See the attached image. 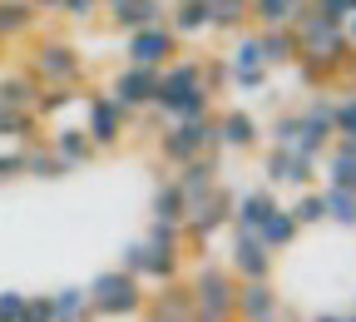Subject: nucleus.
Returning a JSON list of instances; mask_svg holds the SVG:
<instances>
[{
    "instance_id": "a878e982",
    "label": "nucleus",
    "mask_w": 356,
    "mask_h": 322,
    "mask_svg": "<svg viewBox=\"0 0 356 322\" xmlns=\"http://www.w3.org/2000/svg\"><path fill=\"white\" fill-rule=\"evenodd\" d=\"M297 10H302V0H248V20H257V30H282V25H292Z\"/></svg>"
},
{
    "instance_id": "bb28decb",
    "label": "nucleus",
    "mask_w": 356,
    "mask_h": 322,
    "mask_svg": "<svg viewBox=\"0 0 356 322\" xmlns=\"http://www.w3.org/2000/svg\"><path fill=\"white\" fill-rule=\"evenodd\" d=\"M35 95H40V84H35L25 70L0 79V109H25V114H35Z\"/></svg>"
},
{
    "instance_id": "e433bc0d",
    "label": "nucleus",
    "mask_w": 356,
    "mask_h": 322,
    "mask_svg": "<svg viewBox=\"0 0 356 322\" xmlns=\"http://www.w3.org/2000/svg\"><path fill=\"white\" fill-rule=\"evenodd\" d=\"M144 243H154V248H173V253H184V228H173V223H154L149 218V233H144Z\"/></svg>"
},
{
    "instance_id": "a19ab883",
    "label": "nucleus",
    "mask_w": 356,
    "mask_h": 322,
    "mask_svg": "<svg viewBox=\"0 0 356 322\" xmlns=\"http://www.w3.org/2000/svg\"><path fill=\"white\" fill-rule=\"evenodd\" d=\"M60 10H65L70 20H95V10H99V0H60Z\"/></svg>"
},
{
    "instance_id": "a18cd8bd",
    "label": "nucleus",
    "mask_w": 356,
    "mask_h": 322,
    "mask_svg": "<svg viewBox=\"0 0 356 322\" xmlns=\"http://www.w3.org/2000/svg\"><path fill=\"white\" fill-rule=\"evenodd\" d=\"M312 322H346V317H341V312H317Z\"/></svg>"
},
{
    "instance_id": "2f4dec72",
    "label": "nucleus",
    "mask_w": 356,
    "mask_h": 322,
    "mask_svg": "<svg viewBox=\"0 0 356 322\" xmlns=\"http://www.w3.org/2000/svg\"><path fill=\"white\" fill-rule=\"evenodd\" d=\"M287 213H292V223H297V228L322 223V218H327V208H322V189H302V194L292 199V208H287Z\"/></svg>"
},
{
    "instance_id": "4be33fe9",
    "label": "nucleus",
    "mask_w": 356,
    "mask_h": 322,
    "mask_svg": "<svg viewBox=\"0 0 356 322\" xmlns=\"http://www.w3.org/2000/svg\"><path fill=\"white\" fill-rule=\"evenodd\" d=\"M327 189L356 194V144L332 139V149H327Z\"/></svg>"
},
{
    "instance_id": "0eeeda50",
    "label": "nucleus",
    "mask_w": 356,
    "mask_h": 322,
    "mask_svg": "<svg viewBox=\"0 0 356 322\" xmlns=\"http://www.w3.org/2000/svg\"><path fill=\"white\" fill-rule=\"evenodd\" d=\"M218 228H233V194L218 189L213 194H203L198 204H188V218H184V238H193V243H208Z\"/></svg>"
},
{
    "instance_id": "7ed1b4c3",
    "label": "nucleus",
    "mask_w": 356,
    "mask_h": 322,
    "mask_svg": "<svg viewBox=\"0 0 356 322\" xmlns=\"http://www.w3.org/2000/svg\"><path fill=\"white\" fill-rule=\"evenodd\" d=\"M188 293H193V317H208V322H233V302H238V278L222 263H203L193 278H188Z\"/></svg>"
},
{
    "instance_id": "f8f14e48",
    "label": "nucleus",
    "mask_w": 356,
    "mask_h": 322,
    "mask_svg": "<svg viewBox=\"0 0 356 322\" xmlns=\"http://www.w3.org/2000/svg\"><path fill=\"white\" fill-rule=\"evenodd\" d=\"M228 273H233L238 283H267V278H273V253H267L252 233H233Z\"/></svg>"
},
{
    "instance_id": "c9c22d12",
    "label": "nucleus",
    "mask_w": 356,
    "mask_h": 322,
    "mask_svg": "<svg viewBox=\"0 0 356 322\" xmlns=\"http://www.w3.org/2000/svg\"><path fill=\"white\" fill-rule=\"evenodd\" d=\"M332 129H337V139L356 144V95H346L341 105H332Z\"/></svg>"
},
{
    "instance_id": "6ab92c4d",
    "label": "nucleus",
    "mask_w": 356,
    "mask_h": 322,
    "mask_svg": "<svg viewBox=\"0 0 356 322\" xmlns=\"http://www.w3.org/2000/svg\"><path fill=\"white\" fill-rule=\"evenodd\" d=\"M44 149H50V154H55V159H60L65 169H84L89 159L99 154L95 144L84 139V129H74V124H60V129L50 134V144H44Z\"/></svg>"
},
{
    "instance_id": "f704fd0d",
    "label": "nucleus",
    "mask_w": 356,
    "mask_h": 322,
    "mask_svg": "<svg viewBox=\"0 0 356 322\" xmlns=\"http://www.w3.org/2000/svg\"><path fill=\"white\" fill-rule=\"evenodd\" d=\"M25 174H35V178H65L70 169H65L50 149H44V144H30V149H25Z\"/></svg>"
},
{
    "instance_id": "37998d69",
    "label": "nucleus",
    "mask_w": 356,
    "mask_h": 322,
    "mask_svg": "<svg viewBox=\"0 0 356 322\" xmlns=\"http://www.w3.org/2000/svg\"><path fill=\"white\" fill-rule=\"evenodd\" d=\"M228 75H233L238 89H262L267 84V70H228Z\"/></svg>"
},
{
    "instance_id": "3c124183",
    "label": "nucleus",
    "mask_w": 356,
    "mask_h": 322,
    "mask_svg": "<svg viewBox=\"0 0 356 322\" xmlns=\"http://www.w3.org/2000/svg\"><path fill=\"white\" fill-rule=\"evenodd\" d=\"M193 322H208V317H193Z\"/></svg>"
},
{
    "instance_id": "6e6552de",
    "label": "nucleus",
    "mask_w": 356,
    "mask_h": 322,
    "mask_svg": "<svg viewBox=\"0 0 356 322\" xmlns=\"http://www.w3.org/2000/svg\"><path fill=\"white\" fill-rule=\"evenodd\" d=\"M124 55H129V65H139V70H163V65H173V55H178V35H173L168 25L134 30L129 45H124Z\"/></svg>"
},
{
    "instance_id": "79ce46f5",
    "label": "nucleus",
    "mask_w": 356,
    "mask_h": 322,
    "mask_svg": "<svg viewBox=\"0 0 356 322\" xmlns=\"http://www.w3.org/2000/svg\"><path fill=\"white\" fill-rule=\"evenodd\" d=\"M15 174H25V149L0 154V183H6V178H15Z\"/></svg>"
},
{
    "instance_id": "ea45409f",
    "label": "nucleus",
    "mask_w": 356,
    "mask_h": 322,
    "mask_svg": "<svg viewBox=\"0 0 356 322\" xmlns=\"http://www.w3.org/2000/svg\"><path fill=\"white\" fill-rule=\"evenodd\" d=\"M20 322H55V307H50V298H25V312H20Z\"/></svg>"
},
{
    "instance_id": "f3484780",
    "label": "nucleus",
    "mask_w": 356,
    "mask_h": 322,
    "mask_svg": "<svg viewBox=\"0 0 356 322\" xmlns=\"http://www.w3.org/2000/svg\"><path fill=\"white\" fill-rule=\"evenodd\" d=\"M312 178H317V159H302L297 149L267 154V189H273V183H297V189H307Z\"/></svg>"
},
{
    "instance_id": "aec40b11",
    "label": "nucleus",
    "mask_w": 356,
    "mask_h": 322,
    "mask_svg": "<svg viewBox=\"0 0 356 322\" xmlns=\"http://www.w3.org/2000/svg\"><path fill=\"white\" fill-rule=\"evenodd\" d=\"M163 0H119V6H109V20L134 35V30H149V25H163Z\"/></svg>"
},
{
    "instance_id": "412c9836",
    "label": "nucleus",
    "mask_w": 356,
    "mask_h": 322,
    "mask_svg": "<svg viewBox=\"0 0 356 322\" xmlns=\"http://www.w3.org/2000/svg\"><path fill=\"white\" fill-rule=\"evenodd\" d=\"M163 25L178 35V40H193L208 30V0H173L163 10Z\"/></svg>"
},
{
    "instance_id": "de8ad7c7",
    "label": "nucleus",
    "mask_w": 356,
    "mask_h": 322,
    "mask_svg": "<svg viewBox=\"0 0 356 322\" xmlns=\"http://www.w3.org/2000/svg\"><path fill=\"white\" fill-rule=\"evenodd\" d=\"M267 322H297V317H292V312H287V307H282V312H277V317H267Z\"/></svg>"
},
{
    "instance_id": "9d476101",
    "label": "nucleus",
    "mask_w": 356,
    "mask_h": 322,
    "mask_svg": "<svg viewBox=\"0 0 356 322\" xmlns=\"http://www.w3.org/2000/svg\"><path fill=\"white\" fill-rule=\"evenodd\" d=\"M154 95H159V70H139V65H124L114 79H109V100L134 114V109H154Z\"/></svg>"
},
{
    "instance_id": "09e8293b",
    "label": "nucleus",
    "mask_w": 356,
    "mask_h": 322,
    "mask_svg": "<svg viewBox=\"0 0 356 322\" xmlns=\"http://www.w3.org/2000/svg\"><path fill=\"white\" fill-rule=\"evenodd\" d=\"M99 6H119V0H99Z\"/></svg>"
},
{
    "instance_id": "8fccbe9b",
    "label": "nucleus",
    "mask_w": 356,
    "mask_h": 322,
    "mask_svg": "<svg viewBox=\"0 0 356 322\" xmlns=\"http://www.w3.org/2000/svg\"><path fill=\"white\" fill-rule=\"evenodd\" d=\"M346 322H356V312H351V317H346Z\"/></svg>"
},
{
    "instance_id": "c03bdc74",
    "label": "nucleus",
    "mask_w": 356,
    "mask_h": 322,
    "mask_svg": "<svg viewBox=\"0 0 356 322\" xmlns=\"http://www.w3.org/2000/svg\"><path fill=\"white\" fill-rule=\"evenodd\" d=\"M35 10H60V0H30Z\"/></svg>"
},
{
    "instance_id": "f03ea898",
    "label": "nucleus",
    "mask_w": 356,
    "mask_h": 322,
    "mask_svg": "<svg viewBox=\"0 0 356 322\" xmlns=\"http://www.w3.org/2000/svg\"><path fill=\"white\" fill-rule=\"evenodd\" d=\"M89 293V312L95 317H104V322H124V317H139L144 312V283L134 278V273H124V268H109V273H99L95 283L84 288Z\"/></svg>"
},
{
    "instance_id": "72a5a7b5",
    "label": "nucleus",
    "mask_w": 356,
    "mask_h": 322,
    "mask_svg": "<svg viewBox=\"0 0 356 322\" xmlns=\"http://www.w3.org/2000/svg\"><path fill=\"white\" fill-rule=\"evenodd\" d=\"M35 129H40L35 114H25V109H0V139H30V144H35Z\"/></svg>"
},
{
    "instance_id": "b1692460",
    "label": "nucleus",
    "mask_w": 356,
    "mask_h": 322,
    "mask_svg": "<svg viewBox=\"0 0 356 322\" xmlns=\"http://www.w3.org/2000/svg\"><path fill=\"white\" fill-rule=\"evenodd\" d=\"M257 50H262V65L273 70V65H292L297 60V35H292V25H282V30H257Z\"/></svg>"
},
{
    "instance_id": "58836bf2",
    "label": "nucleus",
    "mask_w": 356,
    "mask_h": 322,
    "mask_svg": "<svg viewBox=\"0 0 356 322\" xmlns=\"http://www.w3.org/2000/svg\"><path fill=\"white\" fill-rule=\"evenodd\" d=\"M25 298H30V293H15V288H6V293H0V322H20Z\"/></svg>"
},
{
    "instance_id": "20e7f679",
    "label": "nucleus",
    "mask_w": 356,
    "mask_h": 322,
    "mask_svg": "<svg viewBox=\"0 0 356 322\" xmlns=\"http://www.w3.org/2000/svg\"><path fill=\"white\" fill-rule=\"evenodd\" d=\"M25 75L44 89V84H84V60H79V50L70 40H44V45H35L30 50V65H25Z\"/></svg>"
},
{
    "instance_id": "1a4fd4ad",
    "label": "nucleus",
    "mask_w": 356,
    "mask_h": 322,
    "mask_svg": "<svg viewBox=\"0 0 356 322\" xmlns=\"http://www.w3.org/2000/svg\"><path fill=\"white\" fill-rule=\"evenodd\" d=\"M124 119H129V114H124L109 95H89V100H84V124H79V129H84V139L95 144V149H114V144L124 139Z\"/></svg>"
},
{
    "instance_id": "cd10ccee",
    "label": "nucleus",
    "mask_w": 356,
    "mask_h": 322,
    "mask_svg": "<svg viewBox=\"0 0 356 322\" xmlns=\"http://www.w3.org/2000/svg\"><path fill=\"white\" fill-rule=\"evenodd\" d=\"M40 20V10L30 0H0V40H15V35H30Z\"/></svg>"
},
{
    "instance_id": "a211bd4d",
    "label": "nucleus",
    "mask_w": 356,
    "mask_h": 322,
    "mask_svg": "<svg viewBox=\"0 0 356 322\" xmlns=\"http://www.w3.org/2000/svg\"><path fill=\"white\" fill-rule=\"evenodd\" d=\"M173 183L184 189V199H188V204H198L203 194H213V189H218V149H213V154H203V159H188L184 169L173 174Z\"/></svg>"
},
{
    "instance_id": "4c0bfd02",
    "label": "nucleus",
    "mask_w": 356,
    "mask_h": 322,
    "mask_svg": "<svg viewBox=\"0 0 356 322\" xmlns=\"http://www.w3.org/2000/svg\"><path fill=\"white\" fill-rule=\"evenodd\" d=\"M267 139H273V149H292V144H297V114H282Z\"/></svg>"
},
{
    "instance_id": "4468645a",
    "label": "nucleus",
    "mask_w": 356,
    "mask_h": 322,
    "mask_svg": "<svg viewBox=\"0 0 356 322\" xmlns=\"http://www.w3.org/2000/svg\"><path fill=\"white\" fill-rule=\"evenodd\" d=\"M144 322H193V293L188 283H163L144 298Z\"/></svg>"
},
{
    "instance_id": "7c9ffc66",
    "label": "nucleus",
    "mask_w": 356,
    "mask_h": 322,
    "mask_svg": "<svg viewBox=\"0 0 356 322\" xmlns=\"http://www.w3.org/2000/svg\"><path fill=\"white\" fill-rule=\"evenodd\" d=\"M74 100H79V84H44L35 95V119H50V114H60Z\"/></svg>"
},
{
    "instance_id": "f257e3e1",
    "label": "nucleus",
    "mask_w": 356,
    "mask_h": 322,
    "mask_svg": "<svg viewBox=\"0 0 356 322\" xmlns=\"http://www.w3.org/2000/svg\"><path fill=\"white\" fill-rule=\"evenodd\" d=\"M154 109L178 124V119H213V95L203 84V65L198 60H173L159 70V95H154Z\"/></svg>"
},
{
    "instance_id": "9b49d317",
    "label": "nucleus",
    "mask_w": 356,
    "mask_h": 322,
    "mask_svg": "<svg viewBox=\"0 0 356 322\" xmlns=\"http://www.w3.org/2000/svg\"><path fill=\"white\" fill-rule=\"evenodd\" d=\"M332 139H337V129H332V105L327 100H317V105H307L302 114H297V154L302 159H322L327 149H332Z\"/></svg>"
},
{
    "instance_id": "c756f323",
    "label": "nucleus",
    "mask_w": 356,
    "mask_h": 322,
    "mask_svg": "<svg viewBox=\"0 0 356 322\" xmlns=\"http://www.w3.org/2000/svg\"><path fill=\"white\" fill-rule=\"evenodd\" d=\"M248 0H208V30H243Z\"/></svg>"
},
{
    "instance_id": "dca6fc26",
    "label": "nucleus",
    "mask_w": 356,
    "mask_h": 322,
    "mask_svg": "<svg viewBox=\"0 0 356 322\" xmlns=\"http://www.w3.org/2000/svg\"><path fill=\"white\" fill-rule=\"evenodd\" d=\"M282 204L273 189H252V194H233V233H257Z\"/></svg>"
},
{
    "instance_id": "ddd939ff",
    "label": "nucleus",
    "mask_w": 356,
    "mask_h": 322,
    "mask_svg": "<svg viewBox=\"0 0 356 322\" xmlns=\"http://www.w3.org/2000/svg\"><path fill=\"white\" fill-rule=\"evenodd\" d=\"M262 139V124L248 114V109H222L213 114V144L218 149H257Z\"/></svg>"
},
{
    "instance_id": "5701e85b",
    "label": "nucleus",
    "mask_w": 356,
    "mask_h": 322,
    "mask_svg": "<svg viewBox=\"0 0 356 322\" xmlns=\"http://www.w3.org/2000/svg\"><path fill=\"white\" fill-rule=\"evenodd\" d=\"M149 213H154V223H173V228H184V218H188V199H184V189H178L173 178H163L159 189H154Z\"/></svg>"
},
{
    "instance_id": "2eb2a0df",
    "label": "nucleus",
    "mask_w": 356,
    "mask_h": 322,
    "mask_svg": "<svg viewBox=\"0 0 356 322\" xmlns=\"http://www.w3.org/2000/svg\"><path fill=\"white\" fill-rule=\"evenodd\" d=\"M282 312V298L273 288V278L267 283H238V302H233V322H267Z\"/></svg>"
},
{
    "instance_id": "473e14b6",
    "label": "nucleus",
    "mask_w": 356,
    "mask_h": 322,
    "mask_svg": "<svg viewBox=\"0 0 356 322\" xmlns=\"http://www.w3.org/2000/svg\"><path fill=\"white\" fill-rule=\"evenodd\" d=\"M322 208H327L332 223L356 228V194H346V189H322Z\"/></svg>"
},
{
    "instance_id": "49530a36",
    "label": "nucleus",
    "mask_w": 356,
    "mask_h": 322,
    "mask_svg": "<svg viewBox=\"0 0 356 322\" xmlns=\"http://www.w3.org/2000/svg\"><path fill=\"white\" fill-rule=\"evenodd\" d=\"M346 40H351V50H356V15L346 20Z\"/></svg>"
},
{
    "instance_id": "423d86ee",
    "label": "nucleus",
    "mask_w": 356,
    "mask_h": 322,
    "mask_svg": "<svg viewBox=\"0 0 356 322\" xmlns=\"http://www.w3.org/2000/svg\"><path fill=\"white\" fill-rule=\"evenodd\" d=\"M218 144H213V119H178V124H168L163 134H159V154H163V164H173V169H184L188 159H203V154H213Z\"/></svg>"
},
{
    "instance_id": "39448f33",
    "label": "nucleus",
    "mask_w": 356,
    "mask_h": 322,
    "mask_svg": "<svg viewBox=\"0 0 356 322\" xmlns=\"http://www.w3.org/2000/svg\"><path fill=\"white\" fill-rule=\"evenodd\" d=\"M119 268L124 273H134V278H139L144 288L149 283H178V278H184V253H173V248H154V243H129L124 248V258H119Z\"/></svg>"
},
{
    "instance_id": "393cba45",
    "label": "nucleus",
    "mask_w": 356,
    "mask_h": 322,
    "mask_svg": "<svg viewBox=\"0 0 356 322\" xmlns=\"http://www.w3.org/2000/svg\"><path fill=\"white\" fill-rule=\"evenodd\" d=\"M297 233H302V228L292 223V213H287V208H277V213H273V218H267V223L257 228V233H252V238H257L267 253L277 258L282 248H292V243H297Z\"/></svg>"
},
{
    "instance_id": "c85d7f7f",
    "label": "nucleus",
    "mask_w": 356,
    "mask_h": 322,
    "mask_svg": "<svg viewBox=\"0 0 356 322\" xmlns=\"http://www.w3.org/2000/svg\"><path fill=\"white\" fill-rule=\"evenodd\" d=\"M50 307H55V322H95L84 288H60V293L50 298Z\"/></svg>"
}]
</instances>
